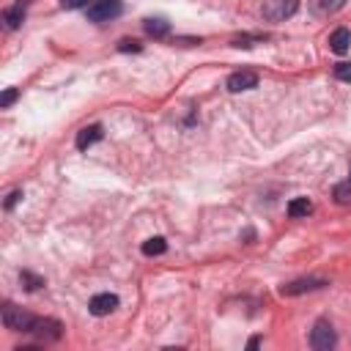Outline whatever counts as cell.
I'll use <instances>...</instances> for the list:
<instances>
[{"label": "cell", "mask_w": 351, "mask_h": 351, "mask_svg": "<svg viewBox=\"0 0 351 351\" xmlns=\"http://www.w3.org/2000/svg\"><path fill=\"white\" fill-rule=\"evenodd\" d=\"M3 324H5V329H11V332H30L33 324H36V315H30V313H25L22 307L5 302V304H3Z\"/></svg>", "instance_id": "cell-2"}, {"label": "cell", "mask_w": 351, "mask_h": 351, "mask_svg": "<svg viewBox=\"0 0 351 351\" xmlns=\"http://www.w3.org/2000/svg\"><path fill=\"white\" fill-rule=\"evenodd\" d=\"M332 197H335V203H340V206H348V203H351V178L340 181V184L335 186Z\"/></svg>", "instance_id": "cell-16"}, {"label": "cell", "mask_w": 351, "mask_h": 351, "mask_svg": "<svg viewBox=\"0 0 351 351\" xmlns=\"http://www.w3.org/2000/svg\"><path fill=\"white\" fill-rule=\"evenodd\" d=\"M258 88V74L255 71H233L228 77V90L230 93H241V90H252Z\"/></svg>", "instance_id": "cell-8"}, {"label": "cell", "mask_w": 351, "mask_h": 351, "mask_svg": "<svg viewBox=\"0 0 351 351\" xmlns=\"http://www.w3.org/2000/svg\"><path fill=\"white\" fill-rule=\"evenodd\" d=\"M104 137V129H101V123H90V126H85V129H80L77 132V148L80 151H88L93 143H99Z\"/></svg>", "instance_id": "cell-10"}, {"label": "cell", "mask_w": 351, "mask_h": 351, "mask_svg": "<svg viewBox=\"0 0 351 351\" xmlns=\"http://www.w3.org/2000/svg\"><path fill=\"white\" fill-rule=\"evenodd\" d=\"M30 335H36L38 340L49 343V340H60L63 326H60V321H55V318H36V324H33Z\"/></svg>", "instance_id": "cell-6"}, {"label": "cell", "mask_w": 351, "mask_h": 351, "mask_svg": "<svg viewBox=\"0 0 351 351\" xmlns=\"http://www.w3.org/2000/svg\"><path fill=\"white\" fill-rule=\"evenodd\" d=\"M266 36H261V33H255V36H236L233 38V47H252L255 41H263Z\"/></svg>", "instance_id": "cell-18"}, {"label": "cell", "mask_w": 351, "mask_h": 351, "mask_svg": "<svg viewBox=\"0 0 351 351\" xmlns=\"http://www.w3.org/2000/svg\"><path fill=\"white\" fill-rule=\"evenodd\" d=\"M19 282H22L25 291H38V288L44 285V277H36V274H30V271L25 269V271H19Z\"/></svg>", "instance_id": "cell-17"}, {"label": "cell", "mask_w": 351, "mask_h": 351, "mask_svg": "<svg viewBox=\"0 0 351 351\" xmlns=\"http://www.w3.org/2000/svg\"><path fill=\"white\" fill-rule=\"evenodd\" d=\"M118 49H121V52H140L143 47H140V41H134V38H123V41H118Z\"/></svg>", "instance_id": "cell-21"}, {"label": "cell", "mask_w": 351, "mask_h": 351, "mask_svg": "<svg viewBox=\"0 0 351 351\" xmlns=\"http://www.w3.org/2000/svg\"><path fill=\"white\" fill-rule=\"evenodd\" d=\"M326 285H329V280H324V277H302V280H293V282L280 285V293H282V296H299V293L321 291V288H326Z\"/></svg>", "instance_id": "cell-5"}, {"label": "cell", "mask_w": 351, "mask_h": 351, "mask_svg": "<svg viewBox=\"0 0 351 351\" xmlns=\"http://www.w3.org/2000/svg\"><path fill=\"white\" fill-rule=\"evenodd\" d=\"M140 250H143V255H148V258H151V255H162V252L167 250V241H165L162 236H151V239L143 241Z\"/></svg>", "instance_id": "cell-15"}, {"label": "cell", "mask_w": 351, "mask_h": 351, "mask_svg": "<svg viewBox=\"0 0 351 351\" xmlns=\"http://www.w3.org/2000/svg\"><path fill=\"white\" fill-rule=\"evenodd\" d=\"M343 5H346V0H310L313 14H318V16H332V14H337Z\"/></svg>", "instance_id": "cell-13"}, {"label": "cell", "mask_w": 351, "mask_h": 351, "mask_svg": "<svg viewBox=\"0 0 351 351\" xmlns=\"http://www.w3.org/2000/svg\"><path fill=\"white\" fill-rule=\"evenodd\" d=\"M143 27H145V33L154 36V38H165V36L170 33V22H167L165 16H148V19L143 22Z\"/></svg>", "instance_id": "cell-12"}, {"label": "cell", "mask_w": 351, "mask_h": 351, "mask_svg": "<svg viewBox=\"0 0 351 351\" xmlns=\"http://www.w3.org/2000/svg\"><path fill=\"white\" fill-rule=\"evenodd\" d=\"M299 11V0H263L261 14L269 22H285Z\"/></svg>", "instance_id": "cell-3"}, {"label": "cell", "mask_w": 351, "mask_h": 351, "mask_svg": "<svg viewBox=\"0 0 351 351\" xmlns=\"http://www.w3.org/2000/svg\"><path fill=\"white\" fill-rule=\"evenodd\" d=\"M335 77L343 82H351V63H337L335 66Z\"/></svg>", "instance_id": "cell-20"}, {"label": "cell", "mask_w": 351, "mask_h": 351, "mask_svg": "<svg viewBox=\"0 0 351 351\" xmlns=\"http://www.w3.org/2000/svg\"><path fill=\"white\" fill-rule=\"evenodd\" d=\"M310 211H313V203H310L307 197H293V200L288 203V217H293V219L307 217Z\"/></svg>", "instance_id": "cell-14"}, {"label": "cell", "mask_w": 351, "mask_h": 351, "mask_svg": "<svg viewBox=\"0 0 351 351\" xmlns=\"http://www.w3.org/2000/svg\"><path fill=\"white\" fill-rule=\"evenodd\" d=\"M123 3L121 0H93L88 5V19L90 22H110L115 16H121Z\"/></svg>", "instance_id": "cell-4"}, {"label": "cell", "mask_w": 351, "mask_h": 351, "mask_svg": "<svg viewBox=\"0 0 351 351\" xmlns=\"http://www.w3.org/2000/svg\"><path fill=\"white\" fill-rule=\"evenodd\" d=\"M16 96H19V88H8L3 96H0V107L5 110V107H11L14 101H16Z\"/></svg>", "instance_id": "cell-19"}, {"label": "cell", "mask_w": 351, "mask_h": 351, "mask_svg": "<svg viewBox=\"0 0 351 351\" xmlns=\"http://www.w3.org/2000/svg\"><path fill=\"white\" fill-rule=\"evenodd\" d=\"M118 304H121V299H118L115 293H96V296L88 302V310H90V315L104 318V315L115 313V307H118Z\"/></svg>", "instance_id": "cell-7"}, {"label": "cell", "mask_w": 351, "mask_h": 351, "mask_svg": "<svg viewBox=\"0 0 351 351\" xmlns=\"http://www.w3.org/2000/svg\"><path fill=\"white\" fill-rule=\"evenodd\" d=\"M310 346L315 351H332L337 346V332L326 318H318L310 329Z\"/></svg>", "instance_id": "cell-1"}, {"label": "cell", "mask_w": 351, "mask_h": 351, "mask_svg": "<svg viewBox=\"0 0 351 351\" xmlns=\"http://www.w3.org/2000/svg\"><path fill=\"white\" fill-rule=\"evenodd\" d=\"M60 5H63V8H69V11H74V8L88 5V0H60Z\"/></svg>", "instance_id": "cell-23"}, {"label": "cell", "mask_w": 351, "mask_h": 351, "mask_svg": "<svg viewBox=\"0 0 351 351\" xmlns=\"http://www.w3.org/2000/svg\"><path fill=\"white\" fill-rule=\"evenodd\" d=\"M19 200H22V189H14V192L5 197V211H11V208H14Z\"/></svg>", "instance_id": "cell-22"}, {"label": "cell", "mask_w": 351, "mask_h": 351, "mask_svg": "<svg viewBox=\"0 0 351 351\" xmlns=\"http://www.w3.org/2000/svg\"><path fill=\"white\" fill-rule=\"evenodd\" d=\"M27 5H30V0H16L14 5H8V8L3 11V22H5V27H8V30H16V27L25 22Z\"/></svg>", "instance_id": "cell-9"}, {"label": "cell", "mask_w": 351, "mask_h": 351, "mask_svg": "<svg viewBox=\"0 0 351 351\" xmlns=\"http://www.w3.org/2000/svg\"><path fill=\"white\" fill-rule=\"evenodd\" d=\"M348 47H351V30H348V27H337V30L329 36V49H332L335 55H343V52H348Z\"/></svg>", "instance_id": "cell-11"}]
</instances>
